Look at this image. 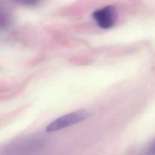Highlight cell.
<instances>
[{
	"label": "cell",
	"instance_id": "cell-1",
	"mask_svg": "<svg viewBox=\"0 0 155 155\" xmlns=\"http://www.w3.org/2000/svg\"><path fill=\"white\" fill-rule=\"evenodd\" d=\"M88 113L84 110H79L71 113L66 114L58 117L51 122L45 128V131L48 133L54 132L86 119Z\"/></svg>",
	"mask_w": 155,
	"mask_h": 155
},
{
	"label": "cell",
	"instance_id": "cell-2",
	"mask_svg": "<svg viewBox=\"0 0 155 155\" xmlns=\"http://www.w3.org/2000/svg\"><path fill=\"white\" fill-rule=\"evenodd\" d=\"M92 17L97 25L102 29L112 27L117 19V10L113 5H107L95 10Z\"/></svg>",
	"mask_w": 155,
	"mask_h": 155
},
{
	"label": "cell",
	"instance_id": "cell-3",
	"mask_svg": "<svg viewBox=\"0 0 155 155\" xmlns=\"http://www.w3.org/2000/svg\"><path fill=\"white\" fill-rule=\"evenodd\" d=\"M11 21V15L8 9L0 4V28H6Z\"/></svg>",
	"mask_w": 155,
	"mask_h": 155
},
{
	"label": "cell",
	"instance_id": "cell-4",
	"mask_svg": "<svg viewBox=\"0 0 155 155\" xmlns=\"http://www.w3.org/2000/svg\"><path fill=\"white\" fill-rule=\"evenodd\" d=\"M146 155H155V142L147 150Z\"/></svg>",
	"mask_w": 155,
	"mask_h": 155
}]
</instances>
